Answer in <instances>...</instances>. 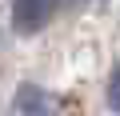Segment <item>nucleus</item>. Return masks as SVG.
Returning <instances> with one entry per match:
<instances>
[{
    "label": "nucleus",
    "instance_id": "obj_1",
    "mask_svg": "<svg viewBox=\"0 0 120 116\" xmlns=\"http://www.w3.org/2000/svg\"><path fill=\"white\" fill-rule=\"evenodd\" d=\"M16 108H20V116H76V112H68V104L60 96H52V92H44L36 84L16 88Z\"/></svg>",
    "mask_w": 120,
    "mask_h": 116
},
{
    "label": "nucleus",
    "instance_id": "obj_2",
    "mask_svg": "<svg viewBox=\"0 0 120 116\" xmlns=\"http://www.w3.org/2000/svg\"><path fill=\"white\" fill-rule=\"evenodd\" d=\"M56 0H12V28L16 32H40L52 16Z\"/></svg>",
    "mask_w": 120,
    "mask_h": 116
},
{
    "label": "nucleus",
    "instance_id": "obj_3",
    "mask_svg": "<svg viewBox=\"0 0 120 116\" xmlns=\"http://www.w3.org/2000/svg\"><path fill=\"white\" fill-rule=\"evenodd\" d=\"M108 104H112V112H120V64H116V72L108 80Z\"/></svg>",
    "mask_w": 120,
    "mask_h": 116
},
{
    "label": "nucleus",
    "instance_id": "obj_4",
    "mask_svg": "<svg viewBox=\"0 0 120 116\" xmlns=\"http://www.w3.org/2000/svg\"><path fill=\"white\" fill-rule=\"evenodd\" d=\"M56 4H64V8H80V4H88V0H56Z\"/></svg>",
    "mask_w": 120,
    "mask_h": 116
}]
</instances>
